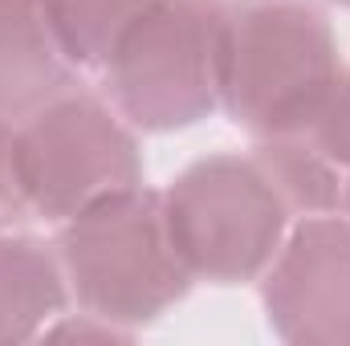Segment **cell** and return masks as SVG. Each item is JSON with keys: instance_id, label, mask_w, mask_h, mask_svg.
Wrapping results in <instances>:
<instances>
[{"instance_id": "1", "label": "cell", "mask_w": 350, "mask_h": 346, "mask_svg": "<svg viewBox=\"0 0 350 346\" xmlns=\"http://www.w3.org/2000/svg\"><path fill=\"white\" fill-rule=\"evenodd\" d=\"M342 74L326 12L310 0L220 4L216 78L220 106L249 135H285L306 122Z\"/></svg>"}, {"instance_id": "2", "label": "cell", "mask_w": 350, "mask_h": 346, "mask_svg": "<svg viewBox=\"0 0 350 346\" xmlns=\"http://www.w3.org/2000/svg\"><path fill=\"white\" fill-rule=\"evenodd\" d=\"M57 257L78 306L126 334L172 310L196 281L172 245L163 191L143 183L70 216L57 232Z\"/></svg>"}, {"instance_id": "3", "label": "cell", "mask_w": 350, "mask_h": 346, "mask_svg": "<svg viewBox=\"0 0 350 346\" xmlns=\"http://www.w3.org/2000/svg\"><path fill=\"white\" fill-rule=\"evenodd\" d=\"M163 216L191 277L237 285L273 265L293 212L257 155H208L172 179Z\"/></svg>"}, {"instance_id": "4", "label": "cell", "mask_w": 350, "mask_h": 346, "mask_svg": "<svg viewBox=\"0 0 350 346\" xmlns=\"http://www.w3.org/2000/svg\"><path fill=\"white\" fill-rule=\"evenodd\" d=\"M220 4L155 0L110 45L102 70L118 114L143 131H183L220 106Z\"/></svg>"}, {"instance_id": "5", "label": "cell", "mask_w": 350, "mask_h": 346, "mask_svg": "<svg viewBox=\"0 0 350 346\" xmlns=\"http://www.w3.org/2000/svg\"><path fill=\"white\" fill-rule=\"evenodd\" d=\"M16 168L29 208L57 224L143 183V155L126 122L102 98L70 90L16 127Z\"/></svg>"}, {"instance_id": "6", "label": "cell", "mask_w": 350, "mask_h": 346, "mask_svg": "<svg viewBox=\"0 0 350 346\" xmlns=\"http://www.w3.org/2000/svg\"><path fill=\"white\" fill-rule=\"evenodd\" d=\"M261 302L277 338L350 346V220L306 216L265 269Z\"/></svg>"}, {"instance_id": "7", "label": "cell", "mask_w": 350, "mask_h": 346, "mask_svg": "<svg viewBox=\"0 0 350 346\" xmlns=\"http://www.w3.org/2000/svg\"><path fill=\"white\" fill-rule=\"evenodd\" d=\"M66 57L41 0H0V118H29L70 86Z\"/></svg>"}, {"instance_id": "8", "label": "cell", "mask_w": 350, "mask_h": 346, "mask_svg": "<svg viewBox=\"0 0 350 346\" xmlns=\"http://www.w3.org/2000/svg\"><path fill=\"white\" fill-rule=\"evenodd\" d=\"M62 257L37 237H0V346L37 338L66 310Z\"/></svg>"}, {"instance_id": "9", "label": "cell", "mask_w": 350, "mask_h": 346, "mask_svg": "<svg viewBox=\"0 0 350 346\" xmlns=\"http://www.w3.org/2000/svg\"><path fill=\"white\" fill-rule=\"evenodd\" d=\"M45 16L74 66H102L122 29L155 0H41Z\"/></svg>"}, {"instance_id": "10", "label": "cell", "mask_w": 350, "mask_h": 346, "mask_svg": "<svg viewBox=\"0 0 350 346\" xmlns=\"http://www.w3.org/2000/svg\"><path fill=\"white\" fill-rule=\"evenodd\" d=\"M285 135L306 143L334 172L350 175V70H342L330 82V90L322 94V102L306 114V122L297 131H285Z\"/></svg>"}, {"instance_id": "11", "label": "cell", "mask_w": 350, "mask_h": 346, "mask_svg": "<svg viewBox=\"0 0 350 346\" xmlns=\"http://www.w3.org/2000/svg\"><path fill=\"white\" fill-rule=\"evenodd\" d=\"M29 212L25 187H21V168H16V127L0 118V228L16 224Z\"/></svg>"}, {"instance_id": "12", "label": "cell", "mask_w": 350, "mask_h": 346, "mask_svg": "<svg viewBox=\"0 0 350 346\" xmlns=\"http://www.w3.org/2000/svg\"><path fill=\"white\" fill-rule=\"evenodd\" d=\"M342 208H347V216H350V175H347V196H342Z\"/></svg>"}, {"instance_id": "13", "label": "cell", "mask_w": 350, "mask_h": 346, "mask_svg": "<svg viewBox=\"0 0 350 346\" xmlns=\"http://www.w3.org/2000/svg\"><path fill=\"white\" fill-rule=\"evenodd\" d=\"M334 4H342V8H350V0H334Z\"/></svg>"}]
</instances>
